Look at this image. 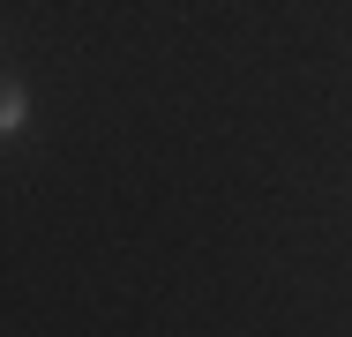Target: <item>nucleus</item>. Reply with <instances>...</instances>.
Here are the masks:
<instances>
[{"mask_svg": "<svg viewBox=\"0 0 352 337\" xmlns=\"http://www.w3.org/2000/svg\"><path fill=\"white\" fill-rule=\"evenodd\" d=\"M15 120H23V83H8V75H0V135L15 128Z\"/></svg>", "mask_w": 352, "mask_h": 337, "instance_id": "obj_1", "label": "nucleus"}]
</instances>
